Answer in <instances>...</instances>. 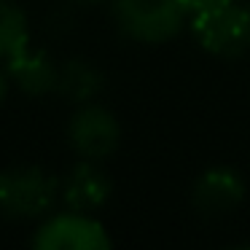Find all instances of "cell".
Wrapping results in <instances>:
<instances>
[{
    "label": "cell",
    "mask_w": 250,
    "mask_h": 250,
    "mask_svg": "<svg viewBox=\"0 0 250 250\" xmlns=\"http://www.w3.org/2000/svg\"><path fill=\"white\" fill-rule=\"evenodd\" d=\"M60 180L46 169L24 164L0 172V212L14 221H35L54 210Z\"/></svg>",
    "instance_id": "1"
},
{
    "label": "cell",
    "mask_w": 250,
    "mask_h": 250,
    "mask_svg": "<svg viewBox=\"0 0 250 250\" xmlns=\"http://www.w3.org/2000/svg\"><path fill=\"white\" fill-rule=\"evenodd\" d=\"M113 19L137 43H164L183 30L186 8L180 0H113Z\"/></svg>",
    "instance_id": "2"
},
{
    "label": "cell",
    "mask_w": 250,
    "mask_h": 250,
    "mask_svg": "<svg viewBox=\"0 0 250 250\" xmlns=\"http://www.w3.org/2000/svg\"><path fill=\"white\" fill-rule=\"evenodd\" d=\"M191 33L205 51L223 60L242 57L250 49V8L226 0L221 6L191 17Z\"/></svg>",
    "instance_id": "3"
},
{
    "label": "cell",
    "mask_w": 250,
    "mask_h": 250,
    "mask_svg": "<svg viewBox=\"0 0 250 250\" xmlns=\"http://www.w3.org/2000/svg\"><path fill=\"white\" fill-rule=\"evenodd\" d=\"M67 140L81 159L103 162L119 148L121 140L119 119L103 105L83 103L67 124Z\"/></svg>",
    "instance_id": "4"
},
{
    "label": "cell",
    "mask_w": 250,
    "mask_h": 250,
    "mask_svg": "<svg viewBox=\"0 0 250 250\" xmlns=\"http://www.w3.org/2000/svg\"><path fill=\"white\" fill-rule=\"evenodd\" d=\"M33 245L38 250H108L110 237L89 212L70 210L41 223L33 234Z\"/></svg>",
    "instance_id": "5"
},
{
    "label": "cell",
    "mask_w": 250,
    "mask_h": 250,
    "mask_svg": "<svg viewBox=\"0 0 250 250\" xmlns=\"http://www.w3.org/2000/svg\"><path fill=\"white\" fill-rule=\"evenodd\" d=\"M245 199V180L231 167H210L202 172L191 191L196 212L207 218H221L234 212Z\"/></svg>",
    "instance_id": "6"
},
{
    "label": "cell",
    "mask_w": 250,
    "mask_h": 250,
    "mask_svg": "<svg viewBox=\"0 0 250 250\" xmlns=\"http://www.w3.org/2000/svg\"><path fill=\"white\" fill-rule=\"evenodd\" d=\"M62 199L76 212H94L108 202L110 196V178L97 167L92 159H81L67 172L65 183L60 186Z\"/></svg>",
    "instance_id": "7"
},
{
    "label": "cell",
    "mask_w": 250,
    "mask_h": 250,
    "mask_svg": "<svg viewBox=\"0 0 250 250\" xmlns=\"http://www.w3.org/2000/svg\"><path fill=\"white\" fill-rule=\"evenodd\" d=\"M6 73L19 92L30 94V97H43V94L57 92V81H60V65H54L46 51L33 49L22 51L19 57H14L11 62H6Z\"/></svg>",
    "instance_id": "8"
},
{
    "label": "cell",
    "mask_w": 250,
    "mask_h": 250,
    "mask_svg": "<svg viewBox=\"0 0 250 250\" xmlns=\"http://www.w3.org/2000/svg\"><path fill=\"white\" fill-rule=\"evenodd\" d=\"M105 86V78L89 60L81 57H70L67 62L60 65V81H57V92L70 103H92Z\"/></svg>",
    "instance_id": "9"
},
{
    "label": "cell",
    "mask_w": 250,
    "mask_h": 250,
    "mask_svg": "<svg viewBox=\"0 0 250 250\" xmlns=\"http://www.w3.org/2000/svg\"><path fill=\"white\" fill-rule=\"evenodd\" d=\"M27 49H30V24L24 11L11 0H0V62L6 65Z\"/></svg>",
    "instance_id": "10"
},
{
    "label": "cell",
    "mask_w": 250,
    "mask_h": 250,
    "mask_svg": "<svg viewBox=\"0 0 250 250\" xmlns=\"http://www.w3.org/2000/svg\"><path fill=\"white\" fill-rule=\"evenodd\" d=\"M183 3V8H186V14H202V11H210V8H215V6H221V3H226V0H180Z\"/></svg>",
    "instance_id": "11"
},
{
    "label": "cell",
    "mask_w": 250,
    "mask_h": 250,
    "mask_svg": "<svg viewBox=\"0 0 250 250\" xmlns=\"http://www.w3.org/2000/svg\"><path fill=\"white\" fill-rule=\"evenodd\" d=\"M8 81H11V78H8V73H6V65L0 62V103L6 100V92H8Z\"/></svg>",
    "instance_id": "12"
},
{
    "label": "cell",
    "mask_w": 250,
    "mask_h": 250,
    "mask_svg": "<svg viewBox=\"0 0 250 250\" xmlns=\"http://www.w3.org/2000/svg\"><path fill=\"white\" fill-rule=\"evenodd\" d=\"M70 3H76V6H97L103 0H70Z\"/></svg>",
    "instance_id": "13"
}]
</instances>
